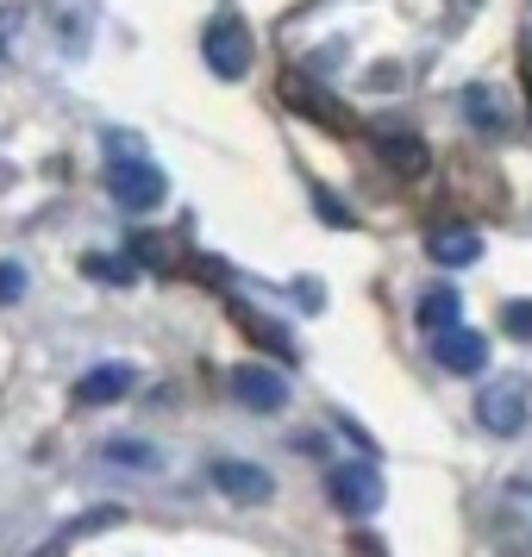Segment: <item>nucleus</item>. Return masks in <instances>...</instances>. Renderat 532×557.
<instances>
[{"mask_svg": "<svg viewBox=\"0 0 532 557\" xmlns=\"http://www.w3.org/2000/svg\"><path fill=\"white\" fill-rule=\"evenodd\" d=\"M232 388H238V401L257 407V413H282L288 407V382L276 370H263V363H238L232 370Z\"/></svg>", "mask_w": 532, "mask_h": 557, "instance_id": "obj_6", "label": "nucleus"}, {"mask_svg": "<svg viewBox=\"0 0 532 557\" xmlns=\"http://www.w3.org/2000/svg\"><path fill=\"white\" fill-rule=\"evenodd\" d=\"M520 70H527V95H532V45L520 51ZM527 120H532V107H527Z\"/></svg>", "mask_w": 532, "mask_h": 557, "instance_id": "obj_21", "label": "nucleus"}, {"mask_svg": "<svg viewBox=\"0 0 532 557\" xmlns=\"http://www.w3.org/2000/svg\"><path fill=\"white\" fill-rule=\"evenodd\" d=\"M213 488H220V495H232V502H251V507L276 495L270 470H257V463H238V457H220V463H213Z\"/></svg>", "mask_w": 532, "mask_h": 557, "instance_id": "obj_7", "label": "nucleus"}, {"mask_svg": "<svg viewBox=\"0 0 532 557\" xmlns=\"http://www.w3.org/2000/svg\"><path fill=\"white\" fill-rule=\"evenodd\" d=\"M88 276H107V282H132V263L126 257H82Z\"/></svg>", "mask_w": 532, "mask_h": 557, "instance_id": "obj_16", "label": "nucleus"}, {"mask_svg": "<svg viewBox=\"0 0 532 557\" xmlns=\"http://www.w3.org/2000/svg\"><path fill=\"white\" fill-rule=\"evenodd\" d=\"M132 382H138L132 363H101V370H88V376L76 382V401L82 407H113V401H126Z\"/></svg>", "mask_w": 532, "mask_h": 557, "instance_id": "obj_10", "label": "nucleus"}, {"mask_svg": "<svg viewBox=\"0 0 532 557\" xmlns=\"http://www.w3.org/2000/svg\"><path fill=\"white\" fill-rule=\"evenodd\" d=\"M477 420L488 432H502V438H507V432H520V426H527V382H520V376L488 382V388L477 395Z\"/></svg>", "mask_w": 532, "mask_h": 557, "instance_id": "obj_4", "label": "nucleus"}, {"mask_svg": "<svg viewBox=\"0 0 532 557\" xmlns=\"http://www.w3.org/2000/svg\"><path fill=\"white\" fill-rule=\"evenodd\" d=\"M20 295H26V263L7 257V263H0V301H20Z\"/></svg>", "mask_w": 532, "mask_h": 557, "instance_id": "obj_17", "label": "nucleus"}, {"mask_svg": "<svg viewBox=\"0 0 532 557\" xmlns=\"http://www.w3.org/2000/svg\"><path fill=\"white\" fill-rule=\"evenodd\" d=\"M502 320H507V332H520V338H532V301H514V307L502 313Z\"/></svg>", "mask_w": 532, "mask_h": 557, "instance_id": "obj_19", "label": "nucleus"}, {"mask_svg": "<svg viewBox=\"0 0 532 557\" xmlns=\"http://www.w3.org/2000/svg\"><path fill=\"white\" fill-rule=\"evenodd\" d=\"M326 488H332V507L351 513V520H363V513L382 507V476L370 470V463H338V470L326 476Z\"/></svg>", "mask_w": 532, "mask_h": 557, "instance_id": "obj_3", "label": "nucleus"}, {"mask_svg": "<svg viewBox=\"0 0 532 557\" xmlns=\"http://www.w3.org/2000/svg\"><path fill=\"white\" fill-rule=\"evenodd\" d=\"M232 320H238V326L251 332V338H257V345H263L270 357H282V363H295V357H301V345L288 338V326H276L270 313H251V307H232Z\"/></svg>", "mask_w": 532, "mask_h": 557, "instance_id": "obj_13", "label": "nucleus"}, {"mask_svg": "<svg viewBox=\"0 0 532 557\" xmlns=\"http://www.w3.org/2000/svg\"><path fill=\"white\" fill-rule=\"evenodd\" d=\"M282 101L295 107V113H307V120L332 126V132H351V113L332 101V95H326L313 76H301V70H288V76H282Z\"/></svg>", "mask_w": 532, "mask_h": 557, "instance_id": "obj_5", "label": "nucleus"}, {"mask_svg": "<svg viewBox=\"0 0 532 557\" xmlns=\"http://www.w3.org/2000/svg\"><path fill=\"white\" fill-rule=\"evenodd\" d=\"M426 251H432V263H445V270H470L482 257V238L470 226H438L426 238Z\"/></svg>", "mask_w": 532, "mask_h": 557, "instance_id": "obj_12", "label": "nucleus"}, {"mask_svg": "<svg viewBox=\"0 0 532 557\" xmlns=\"http://www.w3.org/2000/svg\"><path fill=\"white\" fill-rule=\"evenodd\" d=\"M432 357H438L451 376H477L482 363H488V338L470 332V326H457V332H445V338H432Z\"/></svg>", "mask_w": 532, "mask_h": 557, "instance_id": "obj_9", "label": "nucleus"}, {"mask_svg": "<svg viewBox=\"0 0 532 557\" xmlns=\"http://www.w3.org/2000/svg\"><path fill=\"white\" fill-rule=\"evenodd\" d=\"M376 151H382V163L395 170V176H426V145L413 138V132H395V126H382L376 132Z\"/></svg>", "mask_w": 532, "mask_h": 557, "instance_id": "obj_11", "label": "nucleus"}, {"mask_svg": "<svg viewBox=\"0 0 532 557\" xmlns=\"http://www.w3.org/2000/svg\"><path fill=\"white\" fill-rule=\"evenodd\" d=\"M463 120H470L482 138H507V132H514V113H507L502 88H488V82H470V88H463Z\"/></svg>", "mask_w": 532, "mask_h": 557, "instance_id": "obj_8", "label": "nucleus"}, {"mask_svg": "<svg viewBox=\"0 0 532 557\" xmlns=\"http://www.w3.org/2000/svg\"><path fill=\"white\" fill-rule=\"evenodd\" d=\"M107 188L126 213H151L163 195H170V176L157 170L151 157H132V163H107Z\"/></svg>", "mask_w": 532, "mask_h": 557, "instance_id": "obj_2", "label": "nucleus"}, {"mask_svg": "<svg viewBox=\"0 0 532 557\" xmlns=\"http://www.w3.org/2000/svg\"><path fill=\"white\" fill-rule=\"evenodd\" d=\"M351 545H357V557H382V545L370 539V532H363V539H351Z\"/></svg>", "mask_w": 532, "mask_h": 557, "instance_id": "obj_20", "label": "nucleus"}, {"mask_svg": "<svg viewBox=\"0 0 532 557\" xmlns=\"http://www.w3.org/2000/svg\"><path fill=\"white\" fill-rule=\"evenodd\" d=\"M201 57L220 82L251 76V32H245V20H238V13H213L207 32H201Z\"/></svg>", "mask_w": 532, "mask_h": 557, "instance_id": "obj_1", "label": "nucleus"}, {"mask_svg": "<svg viewBox=\"0 0 532 557\" xmlns=\"http://www.w3.org/2000/svg\"><path fill=\"white\" fill-rule=\"evenodd\" d=\"M107 457L132 463V470H157V445H145V438H107Z\"/></svg>", "mask_w": 532, "mask_h": 557, "instance_id": "obj_15", "label": "nucleus"}, {"mask_svg": "<svg viewBox=\"0 0 532 557\" xmlns=\"http://www.w3.org/2000/svg\"><path fill=\"white\" fill-rule=\"evenodd\" d=\"M101 145H107V163H132V157H138V138H132V132H107Z\"/></svg>", "mask_w": 532, "mask_h": 557, "instance_id": "obj_18", "label": "nucleus"}, {"mask_svg": "<svg viewBox=\"0 0 532 557\" xmlns=\"http://www.w3.org/2000/svg\"><path fill=\"white\" fill-rule=\"evenodd\" d=\"M413 313H420V326H426V332H438V338H445V332H457V313H463V295H457V288H426Z\"/></svg>", "mask_w": 532, "mask_h": 557, "instance_id": "obj_14", "label": "nucleus"}]
</instances>
